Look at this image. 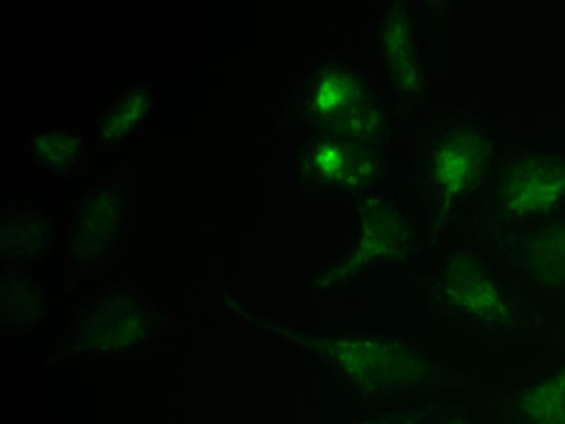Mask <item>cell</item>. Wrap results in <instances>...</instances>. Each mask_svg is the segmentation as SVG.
Segmentation results:
<instances>
[{
	"label": "cell",
	"instance_id": "13",
	"mask_svg": "<svg viewBox=\"0 0 565 424\" xmlns=\"http://www.w3.org/2000/svg\"><path fill=\"white\" fill-rule=\"evenodd\" d=\"M36 151L42 161L56 169H64L74 162L77 144L72 136L54 134L38 139Z\"/></svg>",
	"mask_w": 565,
	"mask_h": 424
},
{
	"label": "cell",
	"instance_id": "1",
	"mask_svg": "<svg viewBox=\"0 0 565 424\" xmlns=\"http://www.w3.org/2000/svg\"><path fill=\"white\" fill-rule=\"evenodd\" d=\"M316 350L358 391L381 399L462 392L466 380L399 342L350 337L323 340Z\"/></svg>",
	"mask_w": 565,
	"mask_h": 424
},
{
	"label": "cell",
	"instance_id": "15",
	"mask_svg": "<svg viewBox=\"0 0 565 424\" xmlns=\"http://www.w3.org/2000/svg\"><path fill=\"white\" fill-rule=\"evenodd\" d=\"M436 424H477V423H475L473 420H471L470 417H467L466 414H461V412H459V414L448 415L447 418L440 420V422H438Z\"/></svg>",
	"mask_w": 565,
	"mask_h": 424
},
{
	"label": "cell",
	"instance_id": "6",
	"mask_svg": "<svg viewBox=\"0 0 565 424\" xmlns=\"http://www.w3.org/2000/svg\"><path fill=\"white\" fill-rule=\"evenodd\" d=\"M521 275L548 294L565 292V223L553 225L535 236L522 252Z\"/></svg>",
	"mask_w": 565,
	"mask_h": 424
},
{
	"label": "cell",
	"instance_id": "12",
	"mask_svg": "<svg viewBox=\"0 0 565 424\" xmlns=\"http://www.w3.org/2000/svg\"><path fill=\"white\" fill-rule=\"evenodd\" d=\"M354 95L352 77L344 73H331L323 77L315 89L313 103L321 115H330L344 108Z\"/></svg>",
	"mask_w": 565,
	"mask_h": 424
},
{
	"label": "cell",
	"instance_id": "16",
	"mask_svg": "<svg viewBox=\"0 0 565 424\" xmlns=\"http://www.w3.org/2000/svg\"><path fill=\"white\" fill-rule=\"evenodd\" d=\"M556 336H558V340L563 342L565 348V314L563 315V318H561L558 326H556Z\"/></svg>",
	"mask_w": 565,
	"mask_h": 424
},
{
	"label": "cell",
	"instance_id": "5",
	"mask_svg": "<svg viewBox=\"0 0 565 424\" xmlns=\"http://www.w3.org/2000/svg\"><path fill=\"white\" fill-rule=\"evenodd\" d=\"M146 325V312L132 298L113 295L89 312L81 340L89 349L113 350L136 340Z\"/></svg>",
	"mask_w": 565,
	"mask_h": 424
},
{
	"label": "cell",
	"instance_id": "9",
	"mask_svg": "<svg viewBox=\"0 0 565 424\" xmlns=\"http://www.w3.org/2000/svg\"><path fill=\"white\" fill-rule=\"evenodd\" d=\"M46 225L38 216L14 218L2 224V255L29 258L44 246Z\"/></svg>",
	"mask_w": 565,
	"mask_h": 424
},
{
	"label": "cell",
	"instance_id": "3",
	"mask_svg": "<svg viewBox=\"0 0 565 424\" xmlns=\"http://www.w3.org/2000/svg\"><path fill=\"white\" fill-rule=\"evenodd\" d=\"M124 200L119 189L108 187L82 202L74 218L72 255L79 263H93L110 251L122 223Z\"/></svg>",
	"mask_w": 565,
	"mask_h": 424
},
{
	"label": "cell",
	"instance_id": "14",
	"mask_svg": "<svg viewBox=\"0 0 565 424\" xmlns=\"http://www.w3.org/2000/svg\"><path fill=\"white\" fill-rule=\"evenodd\" d=\"M428 407L424 404H416L415 407H397L381 412L376 417L364 420L358 424H423L428 417Z\"/></svg>",
	"mask_w": 565,
	"mask_h": 424
},
{
	"label": "cell",
	"instance_id": "4",
	"mask_svg": "<svg viewBox=\"0 0 565 424\" xmlns=\"http://www.w3.org/2000/svg\"><path fill=\"white\" fill-rule=\"evenodd\" d=\"M507 202L520 213H543L565 202V159L541 155L518 166L505 186Z\"/></svg>",
	"mask_w": 565,
	"mask_h": 424
},
{
	"label": "cell",
	"instance_id": "2",
	"mask_svg": "<svg viewBox=\"0 0 565 424\" xmlns=\"http://www.w3.org/2000/svg\"><path fill=\"white\" fill-rule=\"evenodd\" d=\"M498 424H565V364L487 400Z\"/></svg>",
	"mask_w": 565,
	"mask_h": 424
},
{
	"label": "cell",
	"instance_id": "11",
	"mask_svg": "<svg viewBox=\"0 0 565 424\" xmlns=\"http://www.w3.org/2000/svg\"><path fill=\"white\" fill-rule=\"evenodd\" d=\"M315 166L323 178L349 179V181H356L364 171L361 167L364 162L358 161L356 157L352 158V151L337 144L319 147L315 155Z\"/></svg>",
	"mask_w": 565,
	"mask_h": 424
},
{
	"label": "cell",
	"instance_id": "10",
	"mask_svg": "<svg viewBox=\"0 0 565 424\" xmlns=\"http://www.w3.org/2000/svg\"><path fill=\"white\" fill-rule=\"evenodd\" d=\"M150 104V96L146 92H128L126 96L120 97L118 103L113 105L103 119L104 138L108 141H118L127 134H130L132 127L142 118V113Z\"/></svg>",
	"mask_w": 565,
	"mask_h": 424
},
{
	"label": "cell",
	"instance_id": "8",
	"mask_svg": "<svg viewBox=\"0 0 565 424\" xmlns=\"http://www.w3.org/2000/svg\"><path fill=\"white\" fill-rule=\"evenodd\" d=\"M481 147L473 138H456L443 147L436 158V179L444 192L466 189L481 167Z\"/></svg>",
	"mask_w": 565,
	"mask_h": 424
},
{
	"label": "cell",
	"instance_id": "7",
	"mask_svg": "<svg viewBox=\"0 0 565 424\" xmlns=\"http://www.w3.org/2000/svg\"><path fill=\"white\" fill-rule=\"evenodd\" d=\"M444 290L463 314L500 322L507 317V307L500 290L478 272L458 271L448 274Z\"/></svg>",
	"mask_w": 565,
	"mask_h": 424
}]
</instances>
